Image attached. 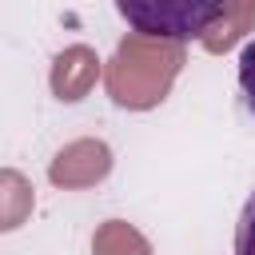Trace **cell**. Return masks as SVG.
Instances as JSON below:
<instances>
[{"label":"cell","instance_id":"5","mask_svg":"<svg viewBox=\"0 0 255 255\" xmlns=\"http://www.w3.org/2000/svg\"><path fill=\"white\" fill-rule=\"evenodd\" d=\"M96 255H151V247L135 227L112 219L96 231Z\"/></svg>","mask_w":255,"mask_h":255},{"label":"cell","instance_id":"3","mask_svg":"<svg viewBox=\"0 0 255 255\" xmlns=\"http://www.w3.org/2000/svg\"><path fill=\"white\" fill-rule=\"evenodd\" d=\"M100 76V60L92 48H68L60 60H56V72H52V88L60 100H84V92L96 84Z\"/></svg>","mask_w":255,"mask_h":255},{"label":"cell","instance_id":"1","mask_svg":"<svg viewBox=\"0 0 255 255\" xmlns=\"http://www.w3.org/2000/svg\"><path fill=\"white\" fill-rule=\"evenodd\" d=\"M227 4L231 0H116V12L135 36L183 44L207 36V28L223 20Z\"/></svg>","mask_w":255,"mask_h":255},{"label":"cell","instance_id":"2","mask_svg":"<svg viewBox=\"0 0 255 255\" xmlns=\"http://www.w3.org/2000/svg\"><path fill=\"white\" fill-rule=\"evenodd\" d=\"M108 167H112L108 147L84 139V143H72L68 151H60V159L52 163V179L64 183V187H84V183L108 175Z\"/></svg>","mask_w":255,"mask_h":255},{"label":"cell","instance_id":"4","mask_svg":"<svg viewBox=\"0 0 255 255\" xmlns=\"http://www.w3.org/2000/svg\"><path fill=\"white\" fill-rule=\"evenodd\" d=\"M32 211V187L20 171H0V231H12Z\"/></svg>","mask_w":255,"mask_h":255},{"label":"cell","instance_id":"7","mask_svg":"<svg viewBox=\"0 0 255 255\" xmlns=\"http://www.w3.org/2000/svg\"><path fill=\"white\" fill-rule=\"evenodd\" d=\"M239 92H243L247 112L255 116V40H247L239 52Z\"/></svg>","mask_w":255,"mask_h":255},{"label":"cell","instance_id":"6","mask_svg":"<svg viewBox=\"0 0 255 255\" xmlns=\"http://www.w3.org/2000/svg\"><path fill=\"white\" fill-rule=\"evenodd\" d=\"M235 255H255V191L247 195L235 223Z\"/></svg>","mask_w":255,"mask_h":255}]
</instances>
